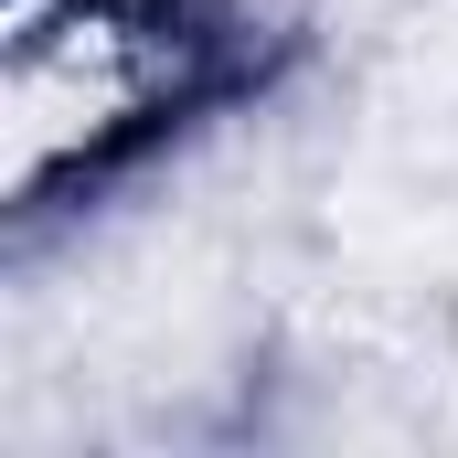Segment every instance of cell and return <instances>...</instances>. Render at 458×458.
I'll list each match as a JSON object with an SVG mask.
<instances>
[{
	"mask_svg": "<svg viewBox=\"0 0 458 458\" xmlns=\"http://www.w3.org/2000/svg\"><path fill=\"white\" fill-rule=\"evenodd\" d=\"M203 64L192 0H11L0 11V182L43 203L75 171H107L182 107Z\"/></svg>",
	"mask_w": 458,
	"mask_h": 458,
	"instance_id": "6da1fadb",
	"label": "cell"
}]
</instances>
